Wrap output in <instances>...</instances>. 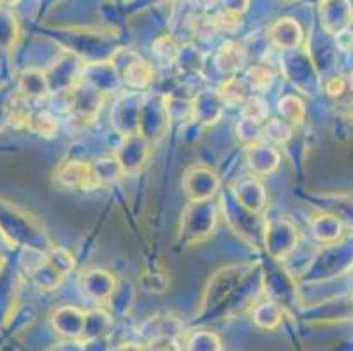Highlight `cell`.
I'll return each mask as SVG.
<instances>
[{"instance_id":"9a60e30c","label":"cell","mask_w":353,"mask_h":351,"mask_svg":"<svg viewBox=\"0 0 353 351\" xmlns=\"http://www.w3.org/2000/svg\"><path fill=\"white\" fill-rule=\"evenodd\" d=\"M272 79H274V74L268 69V67H262V66H255L252 69H248L246 72V83L252 86L253 90L256 92H264L271 86Z\"/></svg>"},{"instance_id":"9c48e42d","label":"cell","mask_w":353,"mask_h":351,"mask_svg":"<svg viewBox=\"0 0 353 351\" xmlns=\"http://www.w3.org/2000/svg\"><path fill=\"white\" fill-rule=\"evenodd\" d=\"M253 320L256 327L272 330L281 323V308L276 302H262L253 309Z\"/></svg>"},{"instance_id":"44dd1931","label":"cell","mask_w":353,"mask_h":351,"mask_svg":"<svg viewBox=\"0 0 353 351\" xmlns=\"http://www.w3.org/2000/svg\"><path fill=\"white\" fill-rule=\"evenodd\" d=\"M0 2H2V4L12 6V4H16V2H18V0H0Z\"/></svg>"},{"instance_id":"5b68a950","label":"cell","mask_w":353,"mask_h":351,"mask_svg":"<svg viewBox=\"0 0 353 351\" xmlns=\"http://www.w3.org/2000/svg\"><path fill=\"white\" fill-rule=\"evenodd\" d=\"M271 37L278 46L287 48V50H292V48L299 46L301 41H303V30H301L299 23H295V19L285 18L278 19V23L272 27Z\"/></svg>"},{"instance_id":"52a82bcc","label":"cell","mask_w":353,"mask_h":351,"mask_svg":"<svg viewBox=\"0 0 353 351\" xmlns=\"http://www.w3.org/2000/svg\"><path fill=\"white\" fill-rule=\"evenodd\" d=\"M245 60H246V54H245V50H243V46L237 43H232V41L223 44L216 54L218 67H220L223 72H229V74H234L239 69H243Z\"/></svg>"},{"instance_id":"8992f818","label":"cell","mask_w":353,"mask_h":351,"mask_svg":"<svg viewBox=\"0 0 353 351\" xmlns=\"http://www.w3.org/2000/svg\"><path fill=\"white\" fill-rule=\"evenodd\" d=\"M250 167L256 174H269L278 167V153L271 146L253 143L248 150Z\"/></svg>"},{"instance_id":"7402d4cb","label":"cell","mask_w":353,"mask_h":351,"mask_svg":"<svg viewBox=\"0 0 353 351\" xmlns=\"http://www.w3.org/2000/svg\"><path fill=\"white\" fill-rule=\"evenodd\" d=\"M348 86H350V88H352V90H353V74H352V77H350V81H348Z\"/></svg>"},{"instance_id":"2e32d148","label":"cell","mask_w":353,"mask_h":351,"mask_svg":"<svg viewBox=\"0 0 353 351\" xmlns=\"http://www.w3.org/2000/svg\"><path fill=\"white\" fill-rule=\"evenodd\" d=\"M220 339L213 332H197L187 344V351H220Z\"/></svg>"},{"instance_id":"3957f363","label":"cell","mask_w":353,"mask_h":351,"mask_svg":"<svg viewBox=\"0 0 353 351\" xmlns=\"http://www.w3.org/2000/svg\"><path fill=\"white\" fill-rule=\"evenodd\" d=\"M83 290L95 301H108L114 292V279L105 270H90L83 278Z\"/></svg>"},{"instance_id":"5bb4252c","label":"cell","mask_w":353,"mask_h":351,"mask_svg":"<svg viewBox=\"0 0 353 351\" xmlns=\"http://www.w3.org/2000/svg\"><path fill=\"white\" fill-rule=\"evenodd\" d=\"M94 167L95 178H97L99 185L108 181H114L123 174V169H121L120 162L117 159H101L97 160V163Z\"/></svg>"},{"instance_id":"ffe728a7","label":"cell","mask_w":353,"mask_h":351,"mask_svg":"<svg viewBox=\"0 0 353 351\" xmlns=\"http://www.w3.org/2000/svg\"><path fill=\"white\" fill-rule=\"evenodd\" d=\"M113 351H146V350H144V346H139V344L136 343H125L114 348Z\"/></svg>"},{"instance_id":"277c9868","label":"cell","mask_w":353,"mask_h":351,"mask_svg":"<svg viewBox=\"0 0 353 351\" xmlns=\"http://www.w3.org/2000/svg\"><path fill=\"white\" fill-rule=\"evenodd\" d=\"M314 239L323 244H332L343 236V221L336 214H320L311 223Z\"/></svg>"},{"instance_id":"d6986e66","label":"cell","mask_w":353,"mask_h":351,"mask_svg":"<svg viewBox=\"0 0 353 351\" xmlns=\"http://www.w3.org/2000/svg\"><path fill=\"white\" fill-rule=\"evenodd\" d=\"M346 88H348V81L345 79V76H336L330 77L329 81L325 83V90L330 97L334 99H341L346 93Z\"/></svg>"},{"instance_id":"4fadbf2b","label":"cell","mask_w":353,"mask_h":351,"mask_svg":"<svg viewBox=\"0 0 353 351\" xmlns=\"http://www.w3.org/2000/svg\"><path fill=\"white\" fill-rule=\"evenodd\" d=\"M292 137V127L285 120H269L262 127V139L274 144H285Z\"/></svg>"},{"instance_id":"e0dca14e","label":"cell","mask_w":353,"mask_h":351,"mask_svg":"<svg viewBox=\"0 0 353 351\" xmlns=\"http://www.w3.org/2000/svg\"><path fill=\"white\" fill-rule=\"evenodd\" d=\"M83 92H85V97L90 101V99H92V97L97 93V90L95 88L90 90L88 85H83ZM81 104H83V93H81V90H76V92L72 93V102H70V106H69V109H70V112L74 114V118H76V116L81 112ZM94 118H95V112H92L88 108H86L85 112H83V121H94Z\"/></svg>"},{"instance_id":"7c38bea8","label":"cell","mask_w":353,"mask_h":351,"mask_svg":"<svg viewBox=\"0 0 353 351\" xmlns=\"http://www.w3.org/2000/svg\"><path fill=\"white\" fill-rule=\"evenodd\" d=\"M241 116H243V120L262 125L268 121L269 109L262 99H259V97H250V99H246L241 104Z\"/></svg>"},{"instance_id":"30bf717a","label":"cell","mask_w":353,"mask_h":351,"mask_svg":"<svg viewBox=\"0 0 353 351\" xmlns=\"http://www.w3.org/2000/svg\"><path fill=\"white\" fill-rule=\"evenodd\" d=\"M27 128L34 132V134L43 135L46 139H51L59 132V123H57V120H54L50 112H34V114L30 112Z\"/></svg>"},{"instance_id":"8fae6325","label":"cell","mask_w":353,"mask_h":351,"mask_svg":"<svg viewBox=\"0 0 353 351\" xmlns=\"http://www.w3.org/2000/svg\"><path fill=\"white\" fill-rule=\"evenodd\" d=\"M280 112L290 127H295V125H301L304 121L306 108H304V102L299 97L288 95L280 101Z\"/></svg>"},{"instance_id":"6da1fadb","label":"cell","mask_w":353,"mask_h":351,"mask_svg":"<svg viewBox=\"0 0 353 351\" xmlns=\"http://www.w3.org/2000/svg\"><path fill=\"white\" fill-rule=\"evenodd\" d=\"M57 179H59L60 185L67 186V188L92 190L101 186L97 178H95L94 167L85 162L63 163L59 172H57Z\"/></svg>"},{"instance_id":"ba28073f","label":"cell","mask_w":353,"mask_h":351,"mask_svg":"<svg viewBox=\"0 0 353 351\" xmlns=\"http://www.w3.org/2000/svg\"><path fill=\"white\" fill-rule=\"evenodd\" d=\"M246 83L239 81L237 77H229L227 81L221 83V86L218 88V99L221 101V104L227 106H241L243 102L248 99L246 97Z\"/></svg>"},{"instance_id":"7a4b0ae2","label":"cell","mask_w":353,"mask_h":351,"mask_svg":"<svg viewBox=\"0 0 353 351\" xmlns=\"http://www.w3.org/2000/svg\"><path fill=\"white\" fill-rule=\"evenodd\" d=\"M127 66L120 69L121 81L132 90H144L152 85L153 81V67L143 60L139 54L130 53L128 54Z\"/></svg>"},{"instance_id":"ac0fdd59","label":"cell","mask_w":353,"mask_h":351,"mask_svg":"<svg viewBox=\"0 0 353 351\" xmlns=\"http://www.w3.org/2000/svg\"><path fill=\"white\" fill-rule=\"evenodd\" d=\"M146 351H181L178 336H155L150 337L144 346Z\"/></svg>"}]
</instances>
